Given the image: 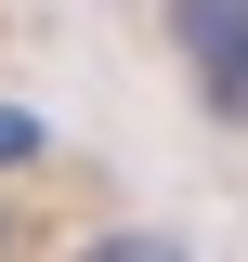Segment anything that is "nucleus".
<instances>
[{"instance_id":"nucleus-1","label":"nucleus","mask_w":248,"mask_h":262,"mask_svg":"<svg viewBox=\"0 0 248 262\" xmlns=\"http://www.w3.org/2000/svg\"><path fill=\"white\" fill-rule=\"evenodd\" d=\"M170 39H183L209 118H248V0H170Z\"/></svg>"},{"instance_id":"nucleus-3","label":"nucleus","mask_w":248,"mask_h":262,"mask_svg":"<svg viewBox=\"0 0 248 262\" xmlns=\"http://www.w3.org/2000/svg\"><path fill=\"white\" fill-rule=\"evenodd\" d=\"M92 262H183V249H157V236H105Z\"/></svg>"},{"instance_id":"nucleus-2","label":"nucleus","mask_w":248,"mask_h":262,"mask_svg":"<svg viewBox=\"0 0 248 262\" xmlns=\"http://www.w3.org/2000/svg\"><path fill=\"white\" fill-rule=\"evenodd\" d=\"M39 144H53V131H39V118H27V105H0V170H27V158H39Z\"/></svg>"}]
</instances>
